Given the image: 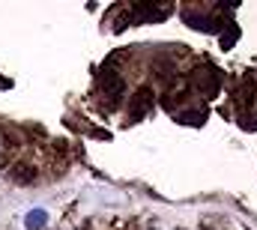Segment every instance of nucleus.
Listing matches in <instances>:
<instances>
[{"mask_svg":"<svg viewBox=\"0 0 257 230\" xmlns=\"http://www.w3.org/2000/svg\"><path fill=\"white\" fill-rule=\"evenodd\" d=\"M171 12H174V3H135V6H128L132 27H135V24H156V21H165Z\"/></svg>","mask_w":257,"mask_h":230,"instance_id":"obj_1","label":"nucleus"},{"mask_svg":"<svg viewBox=\"0 0 257 230\" xmlns=\"http://www.w3.org/2000/svg\"><path fill=\"white\" fill-rule=\"evenodd\" d=\"M123 93H126V84H123V78H120L117 72L105 69V72H102V81H99V96H102V108H105V111H114V108L120 105Z\"/></svg>","mask_w":257,"mask_h":230,"instance_id":"obj_2","label":"nucleus"},{"mask_svg":"<svg viewBox=\"0 0 257 230\" xmlns=\"http://www.w3.org/2000/svg\"><path fill=\"white\" fill-rule=\"evenodd\" d=\"M192 87L203 99H215L221 93V72L215 66H200L192 72Z\"/></svg>","mask_w":257,"mask_h":230,"instance_id":"obj_3","label":"nucleus"},{"mask_svg":"<svg viewBox=\"0 0 257 230\" xmlns=\"http://www.w3.org/2000/svg\"><path fill=\"white\" fill-rule=\"evenodd\" d=\"M150 111H153V90H150V87H138V90H135V96L128 99V120H126V126L141 123Z\"/></svg>","mask_w":257,"mask_h":230,"instance_id":"obj_4","label":"nucleus"},{"mask_svg":"<svg viewBox=\"0 0 257 230\" xmlns=\"http://www.w3.org/2000/svg\"><path fill=\"white\" fill-rule=\"evenodd\" d=\"M254 96H257V81H254V75L248 72V75H242V81H239L236 102H239L242 108H251V105H254Z\"/></svg>","mask_w":257,"mask_h":230,"instance_id":"obj_5","label":"nucleus"},{"mask_svg":"<svg viewBox=\"0 0 257 230\" xmlns=\"http://www.w3.org/2000/svg\"><path fill=\"white\" fill-rule=\"evenodd\" d=\"M9 176H12L18 185H30V182L36 179V168H30V165H24V162H21V165H15V168L9 171Z\"/></svg>","mask_w":257,"mask_h":230,"instance_id":"obj_6","label":"nucleus"},{"mask_svg":"<svg viewBox=\"0 0 257 230\" xmlns=\"http://www.w3.org/2000/svg\"><path fill=\"white\" fill-rule=\"evenodd\" d=\"M236 42H239V27H236V24L230 21V24H227V27H224V30L218 33V45H221L224 51H230V48H233Z\"/></svg>","mask_w":257,"mask_h":230,"instance_id":"obj_7","label":"nucleus"},{"mask_svg":"<svg viewBox=\"0 0 257 230\" xmlns=\"http://www.w3.org/2000/svg\"><path fill=\"white\" fill-rule=\"evenodd\" d=\"M45 224H48V212L45 209H30L24 215V227L27 230H42Z\"/></svg>","mask_w":257,"mask_h":230,"instance_id":"obj_8","label":"nucleus"},{"mask_svg":"<svg viewBox=\"0 0 257 230\" xmlns=\"http://www.w3.org/2000/svg\"><path fill=\"white\" fill-rule=\"evenodd\" d=\"M177 123H183V126H194V129H200V126L206 123V111H183V114H177Z\"/></svg>","mask_w":257,"mask_h":230,"instance_id":"obj_9","label":"nucleus"},{"mask_svg":"<svg viewBox=\"0 0 257 230\" xmlns=\"http://www.w3.org/2000/svg\"><path fill=\"white\" fill-rule=\"evenodd\" d=\"M126 27H132V18H128V9L123 12V15H120V18H117V24H114V33H123Z\"/></svg>","mask_w":257,"mask_h":230,"instance_id":"obj_10","label":"nucleus"},{"mask_svg":"<svg viewBox=\"0 0 257 230\" xmlns=\"http://www.w3.org/2000/svg\"><path fill=\"white\" fill-rule=\"evenodd\" d=\"M90 135H93V138H99V141H111V132H108V129H93Z\"/></svg>","mask_w":257,"mask_h":230,"instance_id":"obj_11","label":"nucleus"},{"mask_svg":"<svg viewBox=\"0 0 257 230\" xmlns=\"http://www.w3.org/2000/svg\"><path fill=\"white\" fill-rule=\"evenodd\" d=\"M0 90H12V78H0Z\"/></svg>","mask_w":257,"mask_h":230,"instance_id":"obj_12","label":"nucleus"}]
</instances>
